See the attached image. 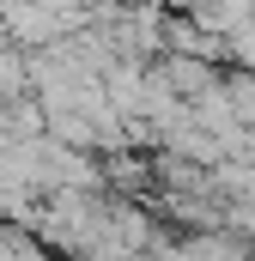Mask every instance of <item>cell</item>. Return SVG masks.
I'll return each instance as SVG.
<instances>
[{"label": "cell", "mask_w": 255, "mask_h": 261, "mask_svg": "<svg viewBox=\"0 0 255 261\" xmlns=\"http://www.w3.org/2000/svg\"><path fill=\"white\" fill-rule=\"evenodd\" d=\"M225 103L237 128H255V73H225Z\"/></svg>", "instance_id": "1"}]
</instances>
